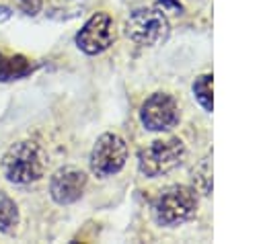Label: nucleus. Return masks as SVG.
Here are the masks:
<instances>
[{
    "label": "nucleus",
    "instance_id": "obj_1",
    "mask_svg": "<svg viewBox=\"0 0 263 244\" xmlns=\"http://www.w3.org/2000/svg\"><path fill=\"white\" fill-rule=\"evenodd\" d=\"M49 164V156L39 141L23 139L12 144L2 156V174L12 185H29L39 180Z\"/></svg>",
    "mask_w": 263,
    "mask_h": 244
},
{
    "label": "nucleus",
    "instance_id": "obj_2",
    "mask_svg": "<svg viewBox=\"0 0 263 244\" xmlns=\"http://www.w3.org/2000/svg\"><path fill=\"white\" fill-rule=\"evenodd\" d=\"M199 205L197 191L187 185H171L162 189L152 201L154 221L162 228H177L189 221Z\"/></svg>",
    "mask_w": 263,
    "mask_h": 244
},
{
    "label": "nucleus",
    "instance_id": "obj_3",
    "mask_svg": "<svg viewBox=\"0 0 263 244\" xmlns=\"http://www.w3.org/2000/svg\"><path fill=\"white\" fill-rule=\"evenodd\" d=\"M187 156V148L179 137H162L150 141V146L142 148L138 154V168L144 176L156 178L162 176L183 164Z\"/></svg>",
    "mask_w": 263,
    "mask_h": 244
},
{
    "label": "nucleus",
    "instance_id": "obj_4",
    "mask_svg": "<svg viewBox=\"0 0 263 244\" xmlns=\"http://www.w3.org/2000/svg\"><path fill=\"white\" fill-rule=\"evenodd\" d=\"M168 21L158 8H138L125 21V35L136 45L156 47L168 37Z\"/></svg>",
    "mask_w": 263,
    "mask_h": 244
},
{
    "label": "nucleus",
    "instance_id": "obj_5",
    "mask_svg": "<svg viewBox=\"0 0 263 244\" xmlns=\"http://www.w3.org/2000/svg\"><path fill=\"white\" fill-rule=\"evenodd\" d=\"M127 160V146L125 139L117 133H103L90 152V170L92 174L107 178L117 174Z\"/></svg>",
    "mask_w": 263,
    "mask_h": 244
},
{
    "label": "nucleus",
    "instance_id": "obj_6",
    "mask_svg": "<svg viewBox=\"0 0 263 244\" xmlns=\"http://www.w3.org/2000/svg\"><path fill=\"white\" fill-rule=\"evenodd\" d=\"M140 121L148 131H168L179 123V105L168 92H154L142 103Z\"/></svg>",
    "mask_w": 263,
    "mask_h": 244
},
{
    "label": "nucleus",
    "instance_id": "obj_7",
    "mask_svg": "<svg viewBox=\"0 0 263 244\" xmlns=\"http://www.w3.org/2000/svg\"><path fill=\"white\" fill-rule=\"evenodd\" d=\"M115 39V31H113V21L107 12H97L92 14L82 29L76 33V45L80 51H84L86 55H99L103 53Z\"/></svg>",
    "mask_w": 263,
    "mask_h": 244
},
{
    "label": "nucleus",
    "instance_id": "obj_8",
    "mask_svg": "<svg viewBox=\"0 0 263 244\" xmlns=\"http://www.w3.org/2000/svg\"><path fill=\"white\" fill-rule=\"evenodd\" d=\"M86 189V172L76 166H62L49 178V195L58 205H70L82 197Z\"/></svg>",
    "mask_w": 263,
    "mask_h": 244
},
{
    "label": "nucleus",
    "instance_id": "obj_9",
    "mask_svg": "<svg viewBox=\"0 0 263 244\" xmlns=\"http://www.w3.org/2000/svg\"><path fill=\"white\" fill-rule=\"evenodd\" d=\"M35 70L33 62L21 53H6L0 49V82H14Z\"/></svg>",
    "mask_w": 263,
    "mask_h": 244
},
{
    "label": "nucleus",
    "instance_id": "obj_10",
    "mask_svg": "<svg viewBox=\"0 0 263 244\" xmlns=\"http://www.w3.org/2000/svg\"><path fill=\"white\" fill-rule=\"evenodd\" d=\"M16 226H18V207L12 197L0 191V232L12 234Z\"/></svg>",
    "mask_w": 263,
    "mask_h": 244
},
{
    "label": "nucleus",
    "instance_id": "obj_11",
    "mask_svg": "<svg viewBox=\"0 0 263 244\" xmlns=\"http://www.w3.org/2000/svg\"><path fill=\"white\" fill-rule=\"evenodd\" d=\"M193 96L203 107V111L212 113L214 100H212V74H201L193 82Z\"/></svg>",
    "mask_w": 263,
    "mask_h": 244
},
{
    "label": "nucleus",
    "instance_id": "obj_12",
    "mask_svg": "<svg viewBox=\"0 0 263 244\" xmlns=\"http://www.w3.org/2000/svg\"><path fill=\"white\" fill-rule=\"evenodd\" d=\"M193 189L197 193H203V195H210L212 191V164H210V156H205L199 166L193 170Z\"/></svg>",
    "mask_w": 263,
    "mask_h": 244
},
{
    "label": "nucleus",
    "instance_id": "obj_13",
    "mask_svg": "<svg viewBox=\"0 0 263 244\" xmlns=\"http://www.w3.org/2000/svg\"><path fill=\"white\" fill-rule=\"evenodd\" d=\"M18 2H21L23 10H25L27 14H37V10L41 8V2H43V0H18Z\"/></svg>",
    "mask_w": 263,
    "mask_h": 244
},
{
    "label": "nucleus",
    "instance_id": "obj_14",
    "mask_svg": "<svg viewBox=\"0 0 263 244\" xmlns=\"http://www.w3.org/2000/svg\"><path fill=\"white\" fill-rule=\"evenodd\" d=\"M10 16H12V10H10L8 6H2V4H0V23L8 21Z\"/></svg>",
    "mask_w": 263,
    "mask_h": 244
},
{
    "label": "nucleus",
    "instance_id": "obj_15",
    "mask_svg": "<svg viewBox=\"0 0 263 244\" xmlns=\"http://www.w3.org/2000/svg\"><path fill=\"white\" fill-rule=\"evenodd\" d=\"M175 2H179V0H175Z\"/></svg>",
    "mask_w": 263,
    "mask_h": 244
}]
</instances>
